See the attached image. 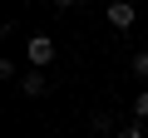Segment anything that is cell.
Here are the masks:
<instances>
[{
    "instance_id": "cell-6",
    "label": "cell",
    "mask_w": 148,
    "mask_h": 138,
    "mask_svg": "<svg viewBox=\"0 0 148 138\" xmlns=\"http://www.w3.org/2000/svg\"><path fill=\"white\" fill-rule=\"evenodd\" d=\"M133 118H148V89H143V94L133 99Z\"/></svg>"
},
{
    "instance_id": "cell-3",
    "label": "cell",
    "mask_w": 148,
    "mask_h": 138,
    "mask_svg": "<svg viewBox=\"0 0 148 138\" xmlns=\"http://www.w3.org/2000/svg\"><path fill=\"white\" fill-rule=\"evenodd\" d=\"M45 89H49V84H45V74H40V69H30V74L20 79V94H25V99H40Z\"/></svg>"
},
{
    "instance_id": "cell-4",
    "label": "cell",
    "mask_w": 148,
    "mask_h": 138,
    "mask_svg": "<svg viewBox=\"0 0 148 138\" xmlns=\"http://www.w3.org/2000/svg\"><path fill=\"white\" fill-rule=\"evenodd\" d=\"M133 74H138V79H148V49H138V54H133Z\"/></svg>"
},
{
    "instance_id": "cell-5",
    "label": "cell",
    "mask_w": 148,
    "mask_h": 138,
    "mask_svg": "<svg viewBox=\"0 0 148 138\" xmlns=\"http://www.w3.org/2000/svg\"><path fill=\"white\" fill-rule=\"evenodd\" d=\"M89 128L94 133H109V113H89Z\"/></svg>"
},
{
    "instance_id": "cell-2",
    "label": "cell",
    "mask_w": 148,
    "mask_h": 138,
    "mask_svg": "<svg viewBox=\"0 0 148 138\" xmlns=\"http://www.w3.org/2000/svg\"><path fill=\"white\" fill-rule=\"evenodd\" d=\"M30 64H35V69L54 64V40H49V35H30Z\"/></svg>"
},
{
    "instance_id": "cell-8",
    "label": "cell",
    "mask_w": 148,
    "mask_h": 138,
    "mask_svg": "<svg viewBox=\"0 0 148 138\" xmlns=\"http://www.w3.org/2000/svg\"><path fill=\"white\" fill-rule=\"evenodd\" d=\"M54 5H59V10H74V5H84V0H54Z\"/></svg>"
},
{
    "instance_id": "cell-7",
    "label": "cell",
    "mask_w": 148,
    "mask_h": 138,
    "mask_svg": "<svg viewBox=\"0 0 148 138\" xmlns=\"http://www.w3.org/2000/svg\"><path fill=\"white\" fill-rule=\"evenodd\" d=\"M119 138H143V128H138V123H123V128H119Z\"/></svg>"
},
{
    "instance_id": "cell-1",
    "label": "cell",
    "mask_w": 148,
    "mask_h": 138,
    "mask_svg": "<svg viewBox=\"0 0 148 138\" xmlns=\"http://www.w3.org/2000/svg\"><path fill=\"white\" fill-rule=\"evenodd\" d=\"M138 10H133V0H109V25L114 30H133Z\"/></svg>"
}]
</instances>
